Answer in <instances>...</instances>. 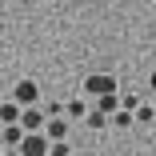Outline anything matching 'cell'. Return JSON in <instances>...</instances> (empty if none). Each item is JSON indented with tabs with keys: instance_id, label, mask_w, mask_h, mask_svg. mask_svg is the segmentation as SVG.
<instances>
[{
	"instance_id": "8fae6325",
	"label": "cell",
	"mask_w": 156,
	"mask_h": 156,
	"mask_svg": "<svg viewBox=\"0 0 156 156\" xmlns=\"http://www.w3.org/2000/svg\"><path fill=\"white\" fill-rule=\"evenodd\" d=\"M84 124H88V128H104V124H112V116H108V112H100V108H92Z\"/></svg>"
},
{
	"instance_id": "e0dca14e",
	"label": "cell",
	"mask_w": 156,
	"mask_h": 156,
	"mask_svg": "<svg viewBox=\"0 0 156 156\" xmlns=\"http://www.w3.org/2000/svg\"><path fill=\"white\" fill-rule=\"evenodd\" d=\"M0 132H4V120H0Z\"/></svg>"
},
{
	"instance_id": "4fadbf2b",
	"label": "cell",
	"mask_w": 156,
	"mask_h": 156,
	"mask_svg": "<svg viewBox=\"0 0 156 156\" xmlns=\"http://www.w3.org/2000/svg\"><path fill=\"white\" fill-rule=\"evenodd\" d=\"M48 156H72V148H68V140H52V152Z\"/></svg>"
},
{
	"instance_id": "52a82bcc",
	"label": "cell",
	"mask_w": 156,
	"mask_h": 156,
	"mask_svg": "<svg viewBox=\"0 0 156 156\" xmlns=\"http://www.w3.org/2000/svg\"><path fill=\"white\" fill-rule=\"evenodd\" d=\"M44 136H48V140H68V116H56V120H48Z\"/></svg>"
},
{
	"instance_id": "5b68a950",
	"label": "cell",
	"mask_w": 156,
	"mask_h": 156,
	"mask_svg": "<svg viewBox=\"0 0 156 156\" xmlns=\"http://www.w3.org/2000/svg\"><path fill=\"white\" fill-rule=\"evenodd\" d=\"M24 136H28V132H24V124H8V128L0 132V144H4V148H20Z\"/></svg>"
},
{
	"instance_id": "ac0fdd59",
	"label": "cell",
	"mask_w": 156,
	"mask_h": 156,
	"mask_svg": "<svg viewBox=\"0 0 156 156\" xmlns=\"http://www.w3.org/2000/svg\"><path fill=\"white\" fill-rule=\"evenodd\" d=\"M0 156H4V144H0Z\"/></svg>"
},
{
	"instance_id": "9c48e42d",
	"label": "cell",
	"mask_w": 156,
	"mask_h": 156,
	"mask_svg": "<svg viewBox=\"0 0 156 156\" xmlns=\"http://www.w3.org/2000/svg\"><path fill=\"white\" fill-rule=\"evenodd\" d=\"M132 124H136V112H128V108L112 112V128H132Z\"/></svg>"
},
{
	"instance_id": "3957f363",
	"label": "cell",
	"mask_w": 156,
	"mask_h": 156,
	"mask_svg": "<svg viewBox=\"0 0 156 156\" xmlns=\"http://www.w3.org/2000/svg\"><path fill=\"white\" fill-rule=\"evenodd\" d=\"M48 152H52V140L44 132H28L20 144V156H48Z\"/></svg>"
},
{
	"instance_id": "d6986e66",
	"label": "cell",
	"mask_w": 156,
	"mask_h": 156,
	"mask_svg": "<svg viewBox=\"0 0 156 156\" xmlns=\"http://www.w3.org/2000/svg\"><path fill=\"white\" fill-rule=\"evenodd\" d=\"M0 32H4V24H0Z\"/></svg>"
},
{
	"instance_id": "30bf717a",
	"label": "cell",
	"mask_w": 156,
	"mask_h": 156,
	"mask_svg": "<svg viewBox=\"0 0 156 156\" xmlns=\"http://www.w3.org/2000/svg\"><path fill=\"white\" fill-rule=\"evenodd\" d=\"M96 108H100V112H108V116H112V112H120V92H112V96H100V100H96Z\"/></svg>"
},
{
	"instance_id": "7a4b0ae2",
	"label": "cell",
	"mask_w": 156,
	"mask_h": 156,
	"mask_svg": "<svg viewBox=\"0 0 156 156\" xmlns=\"http://www.w3.org/2000/svg\"><path fill=\"white\" fill-rule=\"evenodd\" d=\"M12 100H16L20 108H36V104H40V88H36V80H20V84L12 88Z\"/></svg>"
},
{
	"instance_id": "9a60e30c",
	"label": "cell",
	"mask_w": 156,
	"mask_h": 156,
	"mask_svg": "<svg viewBox=\"0 0 156 156\" xmlns=\"http://www.w3.org/2000/svg\"><path fill=\"white\" fill-rule=\"evenodd\" d=\"M4 156H20V148H4Z\"/></svg>"
},
{
	"instance_id": "7c38bea8",
	"label": "cell",
	"mask_w": 156,
	"mask_h": 156,
	"mask_svg": "<svg viewBox=\"0 0 156 156\" xmlns=\"http://www.w3.org/2000/svg\"><path fill=\"white\" fill-rule=\"evenodd\" d=\"M156 120V104H140L136 108V124H152Z\"/></svg>"
},
{
	"instance_id": "8992f818",
	"label": "cell",
	"mask_w": 156,
	"mask_h": 156,
	"mask_svg": "<svg viewBox=\"0 0 156 156\" xmlns=\"http://www.w3.org/2000/svg\"><path fill=\"white\" fill-rule=\"evenodd\" d=\"M88 112H92V108H88L84 96H72V100L64 104V116H68V120H88Z\"/></svg>"
},
{
	"instance_id": "6da1fadb",
	"label": "cell",
	"mask_w": 156,
	"mask_h": 156,
	"mask_svg": "<svg viewBox=\"0 0 156 156\" xmlns=\"http://www.w3.org/2000/svg\"><path fill=\"white\" fill-rule=\"evenodd\" d=\"M112 92H116V76H108V72H96V76L84 80V96H92V100L112 96Z\"/></svg>"
},
{
	"instance_id": "2e32d148",
	"label": "cell",
	"mask_w": 156,
	"mask_h": 156,
	"mask_svg": "<svg viewBox=\"0 0 156 156\" xmlns=\"http://www.w3.org/2000/svg\"><path fill=\"white\" fill-rule=\"evenodd\" d=\"M148 84H152V92H156V72H152V76H148Z\"/></svg>"
},
{
	"instance_id": "5bb4252c",
	"label": "cell",
	"mask_w": 156,
	"mask_h": 156,
	"mask_svg": "<svg viewBox=\"0 0 156 156\" xmlns=\"http://www.w3.org/2000/svg\"><path fill=\"white\" fill-rule=\"evenodd\" d=\"M120 108H128V112H136V108H140V100H136L132 92H128V96H120Z\"/></svg>"
},
{
	"instance_id": "ba28073f",
	"label": "cell",
	"mask_w": 156,
	"mask_h": 156,
	"mask_svg": "<svg viewBox=\"0 0 156 156\" xmlns=\"http://www.w3.org/2000/svg\"><path fill=\"white\" fill-rule=\"evenodd\" d=\"M20 116H24V108L12 100V104H0V120H4V128L8 124H20Z\"/></svg>"
},
{
	"instance_id": "277c9868",
	"label": "cell",
	"mask_w": 156,
	"mask_h": 156,
	"mask_svg": "<svg viewBox=\"0 0 156 156\" xmlns=\"http://www.w3.org/2000/svg\"><path fill=\"white\" fill-rule=\"evenodd\" d=\"M20 124H24V132H44V128H48V116H44V108L36 104V108H24Z\"/></svg>"
}]
</instances>
